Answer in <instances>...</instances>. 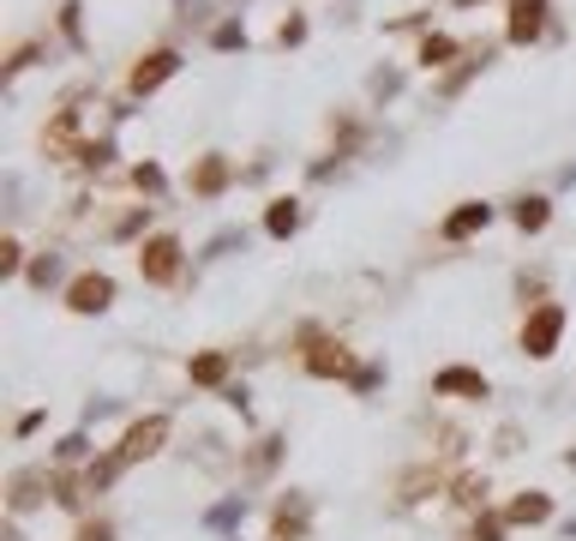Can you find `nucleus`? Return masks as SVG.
Wrapping results in <instances>:
<instances>
[{
    "mask_svg": "<svg viewBox=\"0 0 576 541\" xmlns=\"http://www.w3.org/2000/svg\"><path fill=\"white\" fill-rule=\"evenodd\" d=\"M301 368L313 373V379H348L361 373V355H354V349L343 343V338H331V331H319V325H301Z\"/></svg>",
    "mask_w": 576,
    "mask_h": 541,
    "instance_id": "1",
    "label": "nucleus"
},
{
    "mask_svg": "<svg viewBox=\"0 0 576 541\" xmlns=\"http://www.w3.org/2000/svg\"><path fill=\"white\" fill-rule=\"evenodd\" d=\"M181 271H186L181 236H169V229H162V236H144L139 241V277L151 289H174V283H181Z\"/></svg>",
    "mask_w": 576,
    "mask_h": 541,
    "instance_id": "2",
    "label": "nucleus"
},
{
    "mask_svg": "<svg viewBox=\"0 0 576 541\" xmlns=\"http://www.w3.org/2000/svg\"><path fill=\"white\" fill-rule=\"evenodd\" d=\"M558 338H565V307L558 301H535L523 313V325H516V349H523L528 361H546L558 349Z\"/></svg>",
    "mask_w": 576,
    "mask_h": 541,
    "instance_id": "3",
    "label": "nucleus"
},
{
    "mask_svg": "<svg viewBox=\"0 0 576 541\" xmlns=\"http://www.w3.org/2000/svg\"><path fill=\"white\" fill-rule=\"evenodd\" d=\"M181 67H186V54L174 49V42H162V49H144L139 61L127 67V97H132V102H139V97H156Z\"/></svg>",
    "mask_w": 576,
    "mask_h": 541,
    "instance_id": "4",
    "label": "nucleus"
},
{
    "mask_svg": "<svg viewBox=\"0 0 576 541\" xmlns=\"http://www.w3.org/2000/svg\"><path fill=\"white\" fill-rule=\"evenodd\" d=\"M169 433H174V421L162 415V409H151V415H139V421H127L121 445H114V458H121V470H132V463H151L156 451L169 445Z\"/></svg>",
    "mask_w": 576,
    "mask_h": 541,
    "instance_id": "5",
    "label": "nucleus"
},
{
    "mask_svg": "<svg viewBox=\"0 0 576 541\" xmlns=\"http://www.w3.org/2000/svg\"><path fill=\"white\" fill-rule=\"evenodd\" d=\"M54 500V470L49 463H19L7 475V518H31L37 505Z\"/></svg>",
    "mask_w": 576,
    "mask_h": 541,
    "instance_id": "6",
    "label": "nucleus"
},
{
    "mask_svg": "<svg viewBox=\"0 0 576 541\" xmlns=\"http://www.w3.org/2000/svg\"><path fill=\"white\" fill-rule=\"evenodd\" d=\"M553 24V0H505V42L511 49H535Z\"/></svg>",
    "mask_w": 576,
    "mask_h": 541,
    "instance_id": "7",
    "label": "nucleus"
},
{
    "mask_svg": "<svg viewBox=\"0 0 576 541\" xmlns=\"http://www.w3.org/2000/svg\"><path fill=\"white\" fill-rule=\"evenodd\" d=\"M67 313H79V319H97V313H109L114 307V277L109 271H79V277H67Z\"/></svg>",
    "mask_w": 576,
    "mask_h": 541,
    "instance_id": "8",
    "label": "nucleus"
},
{
    "mask_svg": "<svg viewBox=\"0 0 576 541\" xmlns=\"http://www.w3.org/2000/svg\"><path fill=\"white\" fill-rule=\"evenodd\" d=\"M306 530H313V500H306L301 488L276 493V505H271V530H264V541H306Z\"/></svg>",
    "mask_w": 576,
    "mask_h": 541,
    "instance_id": "9",
    "label": "nucleus"
},
{
    "mask_svg": "<svg viewBox=\"0 0 576 541\" xmlns=\"http://www.w3.org/2000/svg\"><path fill=\"white\" fill-rule=\"evenodd\" d=\"M438 493H451V475L438 470L433 458L408 463V470L396 475V505H426V500H438Z\"/></svg>",
    "mask_w": 576,
    "mask_h": 541,
    "instance_id": "10",
    "label": "nucleus"
},
{
    "mask_svg": "<svg viewBox=\"0 0 576 541\" xmlns=\"http://www.w3.org/2000/svg\"><path fill=\"white\" fill-rule=\"evenodd\" d=\"M229 187H234V163L223 151L192 157V169H186V193L192 199H216V193H229Z\"/></svg>",
    "mask_w": 576,
    "mask_h": 541,
    "instance_id": "11",
    "label": "nucleus"
},
{
    "mask_svg": "<svg viewBox=\"0 0 576 541\" xmlns=\"http://www.w3.org/2000/svg\"><path fill=\"white\" fill-rule=\"evenodd\" d=\"M486 223H493V204H486V199H463L456 211H445V223H438V241L463 247V241H475Z\"/></svg>",
    "mask_w": 576,
    "mask_h": 541,
    "instance_id": "12",
    "label": "nucleus"
},
{
    "mask_svg": "<svg viewBox=\"0 0 576 541\" xmlns=\"http://www.w3.org/2000/svg\"><path fill=\"white\" fill-rule=\"evenodd\" d=\"M433 398L481 403V398H493V385H486V373H481V368H438V373H433Z\"/></svg>",
    "mask_w": 576,
    "mask_h": 541,
    "instance_id": "13",
    "label": "nucleus"
},
{
    "mask_svg": "<svg viewBox=\"0 0 576 541\" xmlns=\"http://www.w3.org/2000/svg\"><path fill=\"white\" fill-rule=\"evenodd\" d=\"M289 451V433H259L253 445H246V463H241V481H271L276 463H283Z\"/></svg>",
    "mask_w": 576,
    "mask_h": 541,
    "instance_id": "14",
    "label": "nucleus"
},
{
    "mask_svg": "<svg viewBox=\"0 0 576 541\" xmlns=\"http://www.w3.org/2000/svg\"><path fill=\"white\" fill-rule=\"evenodd\" d=\"M505 523H511V530H535V523H553V493H546V488H523V493H511Z\"/></svg>",
    "mask_w": 576,
    "mask_h": 541,
    "instance_id": "15",
    "label": "nucleus"
},
{
    "mask_svg": "<svg viewBox=\"0 0 576 541\" xmlns=\"http://www.w3.org/2000/svg\"><path fill=\"white\" fill-rule=\"evenodd\" d=\"M301 223H306V204L294 199V193H276L271 204H264V236H271V241L301 236Z\"/></svg>",
    "mask_w": 576,
    "mask_h": 541,
    "instance_id": "16",
    "label": "nucleus"
},
{
    "mask_svg": "<svg viewBox=\"0 0 576 541\" xmlns=\"http://www.w3.org/2000/svg\"><path fill=\"white\" fill-rule=\"evenodd\" d=\"M229 373H234L229 349H199V355L186 361V379H192L199 391H223V385H229Z\"/></svg>",
    "mask_w": 576,
    "mask_h": 541,
    "instance_id": "17",
    "label": "nucleus"
},
{
    "mask_svg": "<svg viewBox=\"0 0 576 541\" xmlns=\"http://www.w3.org/2000/svg\"><path fill=\"white\" fill-rule=\"evenodd\" d=\"M463 42H456L451 31H426L421 37V49H415V61H421V72H451L456 61H463Z\"/></svg>",
    "mask_w": 576,
    "mask_h": 541,
    "instance_id": "18",
    "label": "nucleus"
},
{
    "mask_svg": "<svg viewBox=\"0 0 576 541\" xmlns=\"http://www.w3.org/2000/svg\"><path fill=\"white\" fill-rule=\"evenodd\" d=\"M486 493H493L486 470H463V475H451V505L463 511V518H481V511H486Z\"/></svg>",
    "mask_w": 576,
    "mask_h": 541,
    "instance_id": "19",
    "label": "nucleus"
},
{
    "mask_svg": "<svg viewBox=\"0 0 576 541\" xmlns=\"http://www.w3.org/2000/svg\"><path fill=\"white\" fill-rule=\"evenodd\" d=\"M91 481H84V470H54V505L72 511V518H91Z\"/></svg>",
    "mask_w": 576,
    "mask_h": 541,
    "instance_id": "20",
    "label": "nucleus"
},
{
    "mask_svg": "<svg viewBox=\"0 0 576 541\" xmlns=\"http://www.w3.org/2000/svg\"><path fill=\"white\" fill-rule=\"evenodd\" d=\"M511 223L523 229V236H540V229L553 223V199L546 193H516L511 199Z\"/></svg>",
    "mask_w": 576,
    "mask_h": 541,
    "instance_id": "21",
    "label": "nucleus"
},
{
    "mask_svg": "<svg viewBox=\"0 0 576 541\" xmlns=\"http://www.w3.org/2000/svg\"><path fill=\"white\" fill-rule=\"evenodd\" d=\"M84 463H91V433H67L61 445H54V458H49V470H84Z\"/></svg>",
    "mask_w": 576,
    "mask_h": 541,
    "instance_id": "22",
    "label": "nucleus"
},
{
    "mask_svg": "<svg viewBox=\"0 0 576 541\" xmlns=\"http://www.w3.org/2000/svg\"><path fill=\"white\" fill-rule=\"evenodd\" d=\"M61 277H67L61 253H37V259H31V271H24V283H31V289H42V295H49V289L61 283Z\"/></svg>",
    "mask_w": 576,
    "mask_h": 541,
    "instance_id": "23",
    "label": "nucleus"
},
{
    "mask_svg": "<svg viewBox=\"0 0 576 541\" xmlns=\"http://www.w3.org/2000/svg\"><path fill=\"white\" fill-rule=\"evenodd\" d=\"M241 518H246V493H229V500H216L204 511V530H234Z\"/></svg>",
    "mask_w": 576,
    "mask_h": 541,
    "instance_id": "24",
    "label": "nucleus"
},
{
    "mask_svg": "<svg viewBox=\"0 0 576 541\" xmlns=\"http://www.w3.org/2000/svg\"><path fill=\"white\" fill-rule=\"evenodd\" d=\"M24 271H31V253H24L19 236H7L0 241V283H12V277H24Z\"/></svg>",
    "mask_w": 576,
    "mask_h": 541,
    "instance_id": "25",
    "label": "nucleus"
},
{
    "mask_svg": "<svg viewBox=\"0 0 576 541\" xmlns=\"http://www.w3.org/2000/svg\"><path fill=\"white\" fill-rule=\"evenodd\" d=\"M114 475H121V458H114V451H109V458H91V463H84V481H91V493H109Z\"/></svg>",
    "mask_w": 576,
    "mask_h": 541,
    "instance_id": "26",
    "label": "nucleus"
},
{
    "mask_svg": "<svg viewBox=\"0 0 576 541\" xmlns=\"http://www.w3.org/2000/svg\"><path fill=\"white\" fill-rule=\"evenodd\" d=\"M132 187H139L144 199H162V187H169V174H162L156 163H132V174H127Z\"/></svg>",
    "mask_w": 576,
    "mask_h": 541,
    "instance_id": "27",
    "label": "nucleus"
},
{
    "mask_svg": "<svg viewBox=\"0 0 576 541\" xmlns=\"http://www.w3.org/2000/svg\"><path fill=\"white\" fill-rule=\"evenodd\" d=\"M211 49H216V54H234V49H246V24H241V19H223V24H216V31H211Z\"/></svg>",
    "mask_w": 576,
    "mask_h": 541,
    "instance_id": "28",
    "label": "nucleus"
},
{
    "mask_svg": "<svg viewBox=\"0 0 576 541\" xmlns=\"http://www.w3.org/2000/svg\"><path fill=\"white\" fill-rule=\"evenodd\" d=\"M505 530H511L505 511H481V518L468 523V541H505Z\"/></svg>",
    "mask_w": 576,
    "mask_h": 541,
    "instance_id": "29",
    "label": "nucleus"
},
{
    "mask_svg": "<svg viewBox=\"0 0 576 541\" xmlns=\"http://www.w3.org/2000/svg\"><path fill=\"white\" fill-rule=\"evenodd\" d=\"M37 61H42V42H19V49L7 54V72H0V79L12 84V79H19V72H24V67H37Z\"/></svg>",
    "mask_w": 576,
    "mask_h": 541,
    "instance_id": "30",
    "label": "nucleus"
},
{
    "mask_svg": "<svg viewBox=\"0 0 576 541\" xmlns=\"http://www.w3.org/2000/svg\"><path fill=\"white\" fill-rule=\"evenodd\" d=\"M378 385H384V361H361V373L348 379V391H354V398H373Z\"/></svg>",
    "mask_w": 576,
    "mask_h": 541,
    "instance_id": "31",
    "label": "nucleus"
},
{
    "mask_svg": "<svg viewBox=\"0 0 576 541\" xmlns=\"http://www.w3.org/2000/svg\"><path fill=\"white\" fill-rule=\"evenodd\" d=\"M79 0H61V37L72 42V49H84V19H79Z\"/></svg>",
    "mask_w": 576,
    "mask_h": 541,
    "instance_id": "32",
    "label": "nucleus"
},
{
    "mask_svg": "<svg viewBox=\"0 0 576 541\" xmlns=\"http://www.w3.org/2000/svg\"><path fill=\"white\" fill-rule=\"evenodd\" d=\"M72 541H121V535H114V523H109V518H79Z\"/></svg>",
    "mask_w": 576,
    "mask_h": 541,
    "instance_id": "33",
    "label": "nucleus"
},
{
    "mask_svg": "<svg viewBox=\"0 0 576 541\" xmlns=\"http://www.w3.org/2000/svg\"><path fill=\"white\" fill-rule=\"evenodd\" d=\"M301 42H306V19H301V12H289V19L276 24V49H301Z\"/></svg>",
    "mask_w": 576,
    "mask_h": 541,
    "instance_id": "34",
    "label": "nucleus"
},
{
    "mask_svg": "<svg viewBox=\"0 0 576 541\" xmlns=\"http://www.w3.org/2000/svg\"><path fill=\"white\" fill-rule=\"evenodd\" d=\"M144 223H151V204H139V211H127L121 223H114V236H121V241H132V236H139Z\"/></svg>",
    "mask_w": 576,
    "mask_h": 541,
    "instance_id": "35",
    "label": "nucleus"
},
{
    "mask_svg": "<svg viewBox=\"0 0 576 541\" xmlns=\"http://www.w3.org/2000/svg\"><path fill=\"white\" fill-rule=\"evenodd\" d=\"M42 421H49V409H24V415H19V428H12V433H19V440H31V433L42 428Z\"/></svg>",
    "mask_w": 576,
    "mask_h": 541,
    "instance_id": "36",
    "label": "nucleus"
},
{
    "mask_svg": "<svg viewBox=\"0 0 576 541\" xmlns=\"http://www.w3.org/2000/svg\"><path fill=\"white\" fill-rule=\"evenodd\" d=\"M403 91V72H373V97H396Z\"/></svg>",
    "mask_w": 576,
    "mask_h": 541,
    "instance_id": "37",
    "label": "nucleus"
},
{
    "mask_svg": "<svg viewBox=\"0 0 576 541\" xmlns=\"http://www.w3.org/2000/svg\"><path fill=\"white\" fill-rule=\"evenodd\" d=\"M0 541H24V535H19V518H12L7 530H0Z\"/></svg>",
    "mask_w": 576,
    "mask_h": 541,
    "instance_id": "38",
    "label": "nucleus"
},
{
    "mask_svg": "<svg viewBox=\"0 0 576 541\" xmlns=\"http://www.w3.org/2000/svg\"><path fill=\"white\" fill-rule=\"evenodd\" d=\"M565 470H576V445H570V451H565Z\"/></svg>",
    "mask_w": 576,
    "mask_h": 541,
    "instance_id": "39",
    "label": "nucleus"
},
{
    "mask_svg": "<svg viewBox=\"0 0 576 541\" xmlns=\"http://www.w3.org/2000/svg\"><path fill=\"white\" fill-rule=\"evenodd\" d=\"M451 7H481V0H451Z\"/></svg>",
    "mask_w": 576,
    "mask_h": 541,
    "instance_id": "40",
    "label": "nucleus"
}]
</instances>
